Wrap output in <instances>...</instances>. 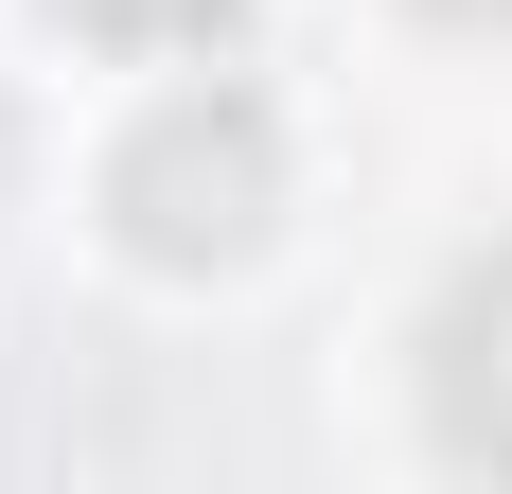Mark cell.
Listing matches in <instances>:
<instances>
[{
    "instance_id": "6da1fadb",
    "label": "cell",
    "mask_w": 512,
    "mask_h": 494,
    "mask_svg": "<svg viewBox=\"0 0 512 494\" xmlns=\"http://www.w3.org/2000/svg\"><path fill=\"white\" fill-rule=\"evenodd\" d=\"M106 212H124V247L142 265H248L265 212H283V124H265L248 89H177L124 124V159H106Z\"/></svg>"
},
{
    "instance_id": "7a4b0ae2",
    "label": "cell",
    "mask_w": 512,
    "mask_h": 494,
    "mask_svg": "<svg viewBox=\"0 0 512 494\" xmlns=\"http://www.w3.org/2000/svg\"><path fill=\"white\" fill-rule=\"evenodd\" d=\"M424 424H442V459L512 477V247H477L424 318Z\"/></svg>"
},
{
    "instance_id": "3957f363",
    "label": "cell",
    "mask_w": 512,
    "mask_h": 494,
    "mask_svg": "<svg viewBox=\"0 0 512 494\" xmlns=\"http://www.w3.org/2000/svg\"><path fill=\"white\" fill-rule=\"evenodd\" d=\"M71 36H106V53H195V36H230V0H53Z\"/></svg>"
},
{
    "instance_id": "277c9868",
    "label": "cell",
    "mask_w": 512,
    "mask_h": 494,
    "mask_svg": "<svg viewBox=\"0 0 512 494\" xmlns=\"http://www.w3.org/2000/svg\"><path fill=\"white\" fill-rule=\"evenodd\" d=\"M424 18H460V36H512V0H424Z\"/></svg>"
}]
</instances>
